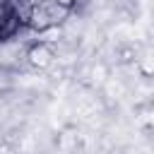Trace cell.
Listing matches in <instances>:
<instances>
[{
  "mask_svg": "<svg viewBox=\"0 0 154 154\" xmlns=\"http://www.w3.org/2000/svg\"><path fill=\"white\" fill-rule=\"evenodd\" d=\"M96 154H125L120 147H106V149H101V152H96Z\"/></svg>",
  "mask_w": 154,
  "mask_h": 154,
  "instance_id": "obj_7",
  "label": "cell"
},
{
  "mask_svg": "<svg viewBox=\"0 0 154 154\" xmlns=\"http://www.w3.org/2000/svg\"><path fill=\"white\" fill-rule=\"evenodd\" d=\"M22 31H24V22H22V19H19V14L7 5V7H5V12L0 14V46H5V43H10V41H14Z\"/></svg>",
  "mask_w": 154,
  "mask_h": 154,
  "instance_id": "obj_2",
  "label": "cell"
},
{
  "mask_svg": "<svg viewBox=\"0 0 154 154\" xmlns=\"http://www.w3.org/2000/svg\"><path fill=\"white\" fill-rule=\"evenodd\" d=\"M43 5H46V12H48V17H51L53 26H63V24L75 14L72 10H67V7H63V5H55V2H51V0H46Z\"/></svg>",
  "mask_w": 154,
  "mask_h": 154,
  "instance_id": "obj_5",
  "label": "cell"
},
{
  "mask_svg": "<svg viewBox=\"0 0 154 154\" xmlns=\"http://www.w3.org/2000/svg\"><path fill=\"white\" fill-rule=\"evenodd\" d=\"M24 63L36 70V72H46L55 65V46L53 43H46V41H34L26 46V53H24Z\"/></svg>",
  "mask_w": 154,
  "mask_h": 154,
  "instance_id": "obj_1",
  "label": "cell"
},
{
  "mask_svg": "<svg viewBox=\"0 0 154 154\" xmlns=\"http://www.w3.org/2000/svg\"><path fill=\"white\" fill-rule=\"evenodd\" d=\"M140 55H142L140 48L135 43H128V41H123V43H118L113 48V58H116L118 65H135L140 60Z\"/></svg>",
  "mask_w": 154,
  "mask_h": 154,
  "instance_id": "obj_4",
  "label": "cell"
},
{
  "mask_svg": "<svg viewBox=\"0 0 154 154\" xmlns=\"http://www.w3.org/2000/svg\"><path fill=\"white\" fill-rule=\"evenodd\" d=\"M51 2H55V5H63V7L72 10V12H75V7L79 5V0H51Z\"/></svg>",
  "mask_w": 154,
  "mask_h": 154,
  "instance_id": "obj_6",
  "label": "cell"
},
{
  "mask_svg": "<svg viewBox=\"0 0 154 154\" xmlns=\"http://www.w3.org/2000/svg\"><path fill=\"white\" fill-rule=\"evenodd\" d=\"M53 26L48 12H46V5H31V12H29V19H26V29L34 34V36H41L43 31H48Z\"/></svg>",
  "mask_w": 154,
  "mask_h": 154,
  "instance_id": "obj_3",
  "label": "cell"
}]
</instances>
